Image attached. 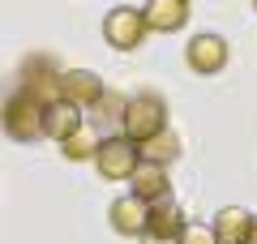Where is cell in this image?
Instances as JSON below:
<instances>
[{
    "mask_svg": "<svg viewBox=\"0 0 257 244\" xmlns=\"http://www.w3.org/2000/svg\"><path fill=\"white\" fill-rule=\"evenodd\" d=\"M167 129V103L159 99V94L142 90L133 94V99H124V107H120V133L128 137V142H150L155 133H163Z\"/></svg>",
    "mask_w": 257,
    "mask_h": 244,
    "instance_id": "cell-1",
    "label": "cell"
},
{
    "mask_svg": "<svg viewBox=\"0 0 257 244\" xmlns=\"http://www.w3.org/2000/svg\"><path fill=\"white\" fill-rule=\"evenodd\" d=\"M5 133L13 142H22V146L47 137V103L35 99V94H26V90L9 94V103H5Z\"/></svg>",
    "mask_w": 257,
    "mask_h": 244,
    "instance_id": "cell-2",
    "label": "cell"
},
{
    "mask_svg": "<svg viewBox=\"0 0 257 244\" xmlns=\"http://www.w3.org/2000/svg\"><path fill=\"white\" fill-rule=\"evenodd\" d=\"M150 26H146V13L142 9H128V5H116V9H107V18H103V39H107V47H116V52H138L142 43H146Z\"/></svg>",
    "mask_w": 257,
    "mask_h": 244,
    "instance_id": "cell-3",
    "label": "cell"
},
{
    "mask_svg": "<svg viewBox=\"0 0 257 244\" xmlns=\"http://www.w3.org/2000/svg\"><path fill=\"white\" fill-rule=\"evenodd\" d=\"M142 167L138 142H128L124 133L120 137H99V150H94V172L103 180H128V176Z\"/></svg>",
    "mask_w": 257,
    "mask_h": 244,
    "instance_id": "cell-4",
    "label": "cell"
},
{
    "mask_svg": "<svg viewBox=\"0 0 257 244\" xmlns=\"http://www.w3.org/2000/svg\"><path fill=\"white\" fill-rule=\"evenodd\" d=\"M231 60V47L223 35H214V30H202V35H193L189 43H184V64H189L193 73H202V77H214V73H223Z\"/></svg>",
    "mask_w": 257,
    "mask_h": 244,
    "instance_id": "cell-5",
    "label": "cell"
},
{
    "mask_svg": "<svg viewBox=\"0 0 257 244\" xmlns=\"http://www.w3.org/2000/svg\"><path fill=\"white\" fill-rule=\"evenodd\" d=\"M184 227H189L184 223V210L172 197H163V201H150V223H146V235L142 240L146 244H180Z\"/></svg>",
    "mask_w": 257,
    "mask_h": 244,
    "instance_id": "cell-6",
    "label": "cell"
},
{
    "mask_svg": "<svg viewBox=\"0 0 257 244\" xmlns=\"http://www.w3.org/2000/svg\"><path fill=\"white\" fill-rule=\"evenodd\" d=\"M107 223L116 235H146V223H150V201H142L138 193H124L107 206Z\"/></svg>",
    "mask_w": 257,
    "mask_h": 244,
    "instance_id": "cell-7",
    "label": "cell"
},
{
    "mask_svg": "<svg viewBox=\"0 0 257 244\" xmlns=\"http://www.w3.org/2000/svg\"><path fill=\"white\" fill-rule=\"evenodd\" d=\"M103 94H107V86H103L99 73H90V69H64L60 73V99L77 103V107H99Z\"/></svg>",
    "mask_w": 257,
    "mask_h": 244,
    "instance_id": "cell-8",
    "label": "cell"
},
{
    "mask_svg": "<svg viewBox=\"0 0 257 244\" xmlns=\"http://www.w3.org/2000/svg\"><path fill=\"white\" fill-rule=\"evenodd\" d=\"M22 90L35 94V99H43V103H56L60 99V69H56L47 56H30V60L22 64Z\"/></svg>",
    "mask_w": 257,
    "mask_h": 244,
    "instance_id": "cell-9",
    "label": "cell"
},
{
    "mask_svg": "<svg viewBox=\"0 0 257 244\" xmlns=\"http://www.w3.org/2000/svg\"><path fill=\"white\" fill-rule=\"evenodd\" d=\"M142 13H146V26L155 35H176L189 26V0H146Z\"/></svg>",
    "mask_w": 257,
    "mask_h": 244,
    "instance_id": "cell-10",
    "label": "cell"
},
{
    "mask_svg": "<svg viewBox=\"0 0 257 244\" xmlns=\"http://www.w3.org/2000/svg\"><path fill=\"white\" fill-rule=\"evenodd\" d=\"M82 116H86V107H77V103H69V99H56V103H47V142H69V137H77L82 133Z\"/></svg>",
    "mask_w": 257,
    "mask_h": 244,
    "instance_id": "cell-11",
    "label": "cell"
},
{
    "mask_svg": "<svg viewBox=\"0 0 257 244\" xmlns=\"http://www.w3.org/2000/svg\"><path fill=\"white\" fill-rule=\"evenodd\" d=\"M128 193H138L142 201H163V197H172V176H167L163 163H142L128 176Z\"/></svg>",
    "mask_w": 257,
    "mask_h": 244,
    "instance_id": "cell-12",
    "label": "cell"
},
{
    "mask_svg": "<svg viewBox=\"0 0 257 244\" xmlns=\"http://www.w3.org/2000/svg\"><path fill=\"white\" fill-rule=\"evenodd\" d=\"M253 210L244 206H223L219 214H214V235H219V244H248V231H253Z\"/></svg>",
    "mask_w": 257,
    "mask_h": 244,
    "instance_id": "cell-13",
    "label": "cell"
},
{
    "mask_svg": "<svg viewBox=\"0 0 257 244\" xmlns=\"http://www.w3.org/2000/svg\"><path fill=\"white\" fill-rule=\"evenodd\" d=\"M138 154H142V163H176L180 159V137L172 133V129H163V133H155L150 142H138Z\"/></svg>",
    "mask_w": 257,
    "mask_h": 244,
    "instance_id": "cell-14",
    "label": "cell"
},
{
    "mask_svg": "<svg viewBox=\"0 0 257 244\" xmlns=\"http://www.w3.org/2000/svg\"><path fill=\"white\" fill-rule=\"evenodd\" d=\"M60 150H64V159L82 163V159H94V150H99V142H94L90 133H77V137H69V142H60Z\"/></svg>",
    "mask_w": 257,
    "mask_h": 244,
    "instance_id": "cell-15",
    "label": "cell"
},
{
    "mask_svg": "<svg viewBox=\"0 0 257 244\" xmlns=\"http://www.w3.org/2000/svg\"><path fill=\"white\" fill-rule=\"evenodd\" d=\"M180 244H219V235H214V227H202V223H189L180 235Z\"/></svg>",
    "mask_w": 257,
    "mask_h": 244,
    "instance_id": "cell-16",
    "label": "cell"
},
{
    "mask_svg": "<svg viewBox=\"0 0 257 244\" xmlns=\"http://www.w3.org/2000/svg\"><path fill=\"white\" fill-rule=\"evenodd\" d=\"M248 244H257V218H253V231H248Z\"/></svg>",
    "mask_w": 257,
    "mask_h": 244,
    "instance_id": "cell-17",
    "label": "cell"
},
{
    "mask_svg": "<svg viewBox=\"0 0 257 244\" xmlns=\"http://www.w3.org/2000/svg\"><path fill=\"white\" fill-rule=\"evenodd\" d=\"M253 9H257V0H253Z\"/></svg>",
    "mask_w": 257,
    "mask_h": 244,
    "instance_id": "cell-18",
    "label": "cell"
}]
</instances>
